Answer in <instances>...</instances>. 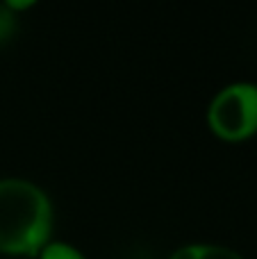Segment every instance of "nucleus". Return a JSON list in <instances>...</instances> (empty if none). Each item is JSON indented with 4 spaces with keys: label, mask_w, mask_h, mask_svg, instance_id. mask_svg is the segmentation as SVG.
<instances>
[{
    "label": "nucleus",
    "mask_w": 257,
    "mask_h": 259,
    "mask_svg": "<svg viewBox=\"0 0 257 259\" xmlns=\"http://www.w3.org/2000/svg\"><path fill=\"white\" fill-rule=\"evenodd\" d=\"M5 5H7L9 12H14V14L18 16V12H25V9H32L36 3H34V0H21V3H18V0H7Z\"/></svg>",
    "instance_id": "6"
},
{
    "label": "nucleus",
    "mask_w": 257,
    "mask_h": 259,
    "mask_svg": "<svg viewBox=\"0 0 257 259\" xmlns=\"http://www.w3.org/2000/svg\"><path fill=\"white\" fill-rule=\"evenodd\" d=\"M16 27H18V16L14 12H9L5 3H0V46L12 39Z\"/></svg>",
    "instance_id": "5"
},
{
    "label": "nucleus",
    "mask_w": 257,
    "mask_h": 259,
    "mask_svg": "<svg viewBox=\"0 0 257 259\" xmlns=\"http://www.w3.org/2000/svg\"><path fill=\"white\" fill-rule=\"evenodd\" d=\"M198 259H244L237 250L217 243H198Z\"/></svg>",
    "instance_id": "4"
},
{
    "label": "nucleus",
    "mask_w": 257,
    "mask_h": 259,
    "mask_svg": "<svg viewBox=\"0 0 257 259\" xmlns=\"http://www.w3.org/2000/svg\"><path fill=\"white\" fill-rule=\"evenodd\" d=\"M36 259H87L84 252L80 248H75L73 243H66V241H50L44 250L36 255Z\"/></svg>",
    "instance_id": "3"
},
{
    "label": "nucleus",
    "mask_w": 257,
    "mask_h": 259,
    "mask_svg": "<svg viewBox=\"0 0 257 259\" xmlns=\"http://www.w3.org/2000/svg\"><path fill=\"white\" fill-rule=\"evenodd\" d=\"M55 207L36 182L0 178V255L34 257L53 241Z\"/></svg>",
    "instance_id": "1"
},
{
    "label": "nucleus",
    "mask_w": 257,
    "mask_h": 259,
    "mask_svg": "<svg viewBox=\"0 0 257 259\" xmlns=\"http://www.w3.org/2000/svg\"><path fill=\"white\" fill-rule=\"evenodd\" d=\"M207 127L226 143L248 141L257 134V84L232 82L214 94L207 107Z\"/></svg>",
    "instance_id": "2"
}]
</instances>
